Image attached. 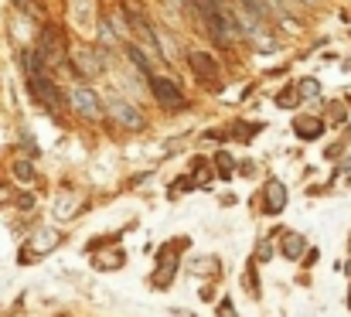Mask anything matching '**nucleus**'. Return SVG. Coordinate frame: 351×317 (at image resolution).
<instances>
[{
  "instance_id": "f257e3e1",
  "label": "nucleus",
  "mask_w": 351,
  "mask_h": 317,
  "mask_svg": "<svg viewBox=\"0 0 351 317\" xmlns=\"http://www.w3.org/2000/svg\"><path fill=\"white\" fill-rule=\"evenodd\" d=\"M38 58L45 62V69H62L65 65V48H62V34L58 27H41V41H38Z\"/></svg>"
},
{
  "instance_id": "f03ea898",
  "label": "nucleus",
  "mask_w": 351,
  "mask_h": 317,
  "mask_svg": "<svg viewBox=\"0 0 351 317\" xmlns=\"http://www.w3.org/2000/svg\"><path fill=\"white\" fill-rule=\"evenodd\" d=\"M106 58H103V51H96V48H89V45H75L72 48V69L82 75V79H93V75H99L106 65H103Z\"/></svg>"
},
{
  "instance_id": "7ed1b4c3",
  "label": "nucleus",
  "mask_w": 351,
  "mask_h": 317,
  "mask_svg": "<svg viewBox=\"0 0 351 317\" xmlns=\"http://www.w3.org/2000/svg\"><path fill=\"white\" fill-rule=\"evenodd\" d=\"M69 99H72V106H75V113H82L86 119H93V123L103 119V103H99V96H96L89 86H72Z\"/></svg>"
},
{
  "instance_id": "20e7f679",
  "label": "nucleus",
  "mask_w": 351,
  "mask_h": 317,
  "mask_svg": "<svg viewBox=\"0 0 351 317\" xmlns=\"http://www.w3.org/2000/svg\"><path fill=\"white\" fill-rule=\"evenodd\" d=\"M150 93H154V99L164 106V109H181L184 106V93L171 79H164V75H154L150 79Z\"/></svg>"
},
{
  "instance_id": "39448f33",
  "label": "nucleus",
  "mask_w": 351,
  "mask_h": 317,
  "mask_svg": "<svg viewBox=\"0 0 351 317\" xmlns=\"http://www.w3.org/2000/svg\"><path fill=\"white\" fill-rule=\"evenodd\" d=\"M188 62H191V72L198 75V82H205V86H219V79H222V69H219V62L208 55V51H191L188 55Z\"/></svg>"
},
{
  "instance_id": "423d86ee",
  "label": "nucleus",
  "mask_w": 351,
  "mask_h": 317,
  "mask_svg": "<svg viewBox=\"0 0 351 317\" xmlns=\"http://www.w3.org/2000/svg\"><path fill=\"white\" fill-rule=\"evenodd\" d=\"M283 209H287V185L273 178V181H266V191H263V211L280 215Z\"/></svg>"
},
{
  "instance_id": "0eeeda50",
  "label": "nucleus",
  "mask_w": 351,
  "mask_h": 317,
  "mask_svg": "<svg viewBox=\"0 0 351 317\" xmlns=\"http://www.w3.org/2000/svg\"><path fill=\"white\" fill-rule=\"evenodd\" d=\"M110 116H113V119H119L123 126H130V130H140V126H143L140 109H136V106H130L126 99H119V96L113 99V106H110Z\"/></svg>"
},
{
  "instance_id": "6e6552de",
  "label": "nucleus",
  "mask_w": 351,
  "mask_h": 317,
  "mask_svg": "<svg viewBox=\"0 0 351 317\" xmlns=\"http://www.w3.org/2000/svg\"><path fill=\"white\" fill-rule=\"evenodd\" d=\"M174 273H178V256H171V246H167V249H160V270L154 273V287L157 290H167L171 280H174Z\"/></svg>"
},
{
  "instance_id": "1a4fd4ad",
  "label": "nucleus",
  "mask_w": 351,
  "mask_h": 317,
  "mask_svg": "<svg viewBox=\"0 0 351 317\" xmlns=\"http://www.w3.org/2000/svg\"><path fill=\"white\" fill-rule=\"evenodd\" d=\"M130 21H133V31H136V38H140V41H143V45H147L150 51H154V48L160 51V45H157V34L150 31V24H147V21H143V17H140L136 10H130Z\"/></svg>"
},
{
  "instance_id": "9d476101",
  "label": "nucleus",
  "mask_w": 351,
  "mask_h": 317,
  "mask_svg": "<svg viewBox=\"0 0 351 317\" xmlns=\"http://www.w3.org/2000/svg\"><path fill=\"white\" fill-rule=\"evenodd\" d=\"M293 130H297L300 140H314V137H321L324 123H321L317 116H304V119H293Z\"/></svg>"
},
{
  "instance_id": "9b49d317",
  "label": "nucleus",
  "mask_w": 351,
  "mask_h": 317,
  "mask_svg": "<svg viewBox=\"0 0 351 317\" xmlns=\"http://www.w3.org/2000/svg\"><path fill=\"white\" fill-rule=\"evenodd\" d=\"M300 253H304V235H297V232L283 235V256L287 259H297Z\"/></svg>"
},
{
  "instance_id": "f8f14e48",
  "label": "nucleus",
  "mask_w": 351,
  "mask_h": 317,
  "mask_svg": "<svg viewBox=\"0 0 351 317\" xmlns=\"http://www.w3.org/2000/svg\"><path fill=\"white\" fill-rule=\"evenodd\" d=\"M239 3H242L239 10H242V14H249V17H259V21H266V14H269V7H266L263 0H239Z\"/></svg>"
},
{
  "instance_id": "ddd939ff",
  "label": "nucleus",
  "mask_w": 351,
  "mask_h": 317,
  "mask_svg": "<svg viewBox=\"0 0 351 317\" xmlns=\"http://www.w3.org/2000/svg\"><path fill=\"white\" fill-rule=\"evenodd\" d=\"M55 246H58V232H38V235H34V253L55 249Z\"/></svg>"
},
{
  "instance_id": "4468645a",
  "label": "nucleus",
  "mask_w": 351,
  "mask_h": 317,
  "mask_svg": "<svg viewBox=\"0 0 351 317\" xmlns=\"http://www.w3.org/2000/svg\"><path fill=\"white\" fill-rule=\"evenodd\" d=\"M215 164H219V171H222V178H229L235 171V161H232V154H226V150H219L215 154Z\"/></svg>"
},
{
  "instance_id": "2eb2a0df",
  "label": "nucleus",
  "mask_w": 351,
  "mask_h": 317,
  "mask_svg": "<svg viewBox=\"0 0 351 317\" xmlns=\"http://www.w3.org/2000/svg\"><path fill=\"white\" fill-rule=\"evenodd\" d=\"M297 93L307 96V99H314V96H321V82H317V79H304V82L297 86Z\"/></svg>"
},
{
  "instance_id": "dca6fc26",
  "label": "nucleus",
  "mask_w": 351,
  "mask_h": 317,
  "mask_svg": "<svg viewBox=\"0 0 351 317\" xmlns=\"http://www.w3.org/2000/svg\"><path fill=\"white\" fill-rule=\"evenodd\" d=\"M72 211H75V198H72V195H62L58 205H55V215H58V218H69Z\"/></svg>"
},
{
  "instance_id": "f3484780",
  "label": "nucleus",
  "mask_w": 351,
  "mask_h": 317,
  "mask_svg": "<svg viewBox=\"0 0 351 317\" xmlns=\"http://www.w3.org/2000/svg\"><path fill=\"white\" fill-rule=\"evenodd\" d=\"M14 178H17V181H24V185H27V181H31V178H34V167H31V164H27V161H17V164H14Z\"/></svg>"
},
{
  "instance_id": "a211bd4d",
  "label": "nucleus",
  "mask_w": 351,
  "mask_h": 317,
  "mask_svg": "<svg viewBox=\"0 0 351 317\" xmlns=\"http://www.w3.org/2000/svg\"><path fill=\"white\" fill-rule=\"evenodd\" d=\"M297 103H300V93H297V89H287L283 96H276V106H280V109H293Z\"/></svg>"
},
{
  "instance_id": "6ab92c4d",
  "label": "nucleus",
  "mask_w": 351,
  "mask_h": 317,
  "mask_svg": "<svg viewBox=\"0 0 351 317\" xmlns=\"http://www.w3.org/2000/svg\"><path fill=\"white\" fill-rule=\"evenodd\" d=\"M99 38L106 41V45H113L117 38H113V31H110V21H99Z\"/></svg>"
},
{
  "instance_id": "aec40b11",
  "label": "nucleus",
  "mask_w": 351,
  "mask_h": 317,
  "mask_svg": "<svg viewBox=\"0 0 351 317\" xmlns=\"http://www.w3.org/2000/svg\"><path fill=\"white\" fill-rule=\"evenodd\" d=\"M219 317H235V307H232V301H229V297L219 304Z\"/></svg>"
},
{
  "instance_id": "412c9836",
  "label": "nucleus",
  "mask_w": 351,
  "mask_h": 317,
  "mask_svg": "<svg viewBox=\"0 0 351 317\" xmlns=\"http://www.w3.org/2000/svg\"><path fill=\"white\" fill-rule=\"evenodd\" d=\"M266 7H269V14H280L283 10V0H263Z\"/></svg>"
},
{
  "instance_id": "4be33fe9",
  "label": "nucleus",
  "mask_w": 351,
  "mask_h": 317,
  "mask_svg": "<svg viewBox=\"0 0 351 317\" xmlns=\"http://www.w3.org/2000/svg\"><path fill=\"white\" fill-rule=\"evenodd\" d=\"M17 205H21V209H31V205H34V198H31V195H21V198H17Z\"/></svg>"
},
{
  "instance_id": "5701e85b",
  "label": "nucleus",
  "mask_w": 351,
  "mask_h": 317,
  "mask_svg": "<svg viewBox=\"0 0 351 317\" xmlns=\"http://www.w3.org/2000/svg\"><path fill=\"white\" fill-rule=\"evenodd\" d=\"M300 3H307V7H317V3H321V0H300Z\"/></svg>"
},
{
  "instance_id": "b1692460",
  "label": "nucleus",
  "mask_w": 351,
  "mask_h": 317,
  "mask_svg": "<svg viewBox=\"0 0 351 317\" xmlns=\"http://www.w3.org/2000/svg\"><path fill=\"white\" fill-rule=\"evenodd\" d=\"M14 3H17V7H24V3H27V0H14Z\"/></svg>"
},
{
  "instance_id": "393cba45",
  "label": "nucleus",
  "mask_w": 351,
  "mask_h": 317,
  "mask_svg": "<svg viewBox=\"0 0 351 317\" xmlns=\"http://www.w3.org/2000/svg\"><path fill=\"white\" fill-rule=\"evenodd\" d=\"M348 273H351V259H348Z\"/></svg>"
},
{
  "instance_id": "a878e982",
  "label": "nucleus",
  "mask_w": 351,
  "mask_h": 317,
  "mask_svg": "<svg viewBox=\"0 0 351 317\" xmlns=\"http://www.w3.org/2000/svg\"><path fill=\"white\" fill-rule=\"evenodd\" d=\"M348 304H351V294H348Z\"/></svg>"
}]
</instances>
